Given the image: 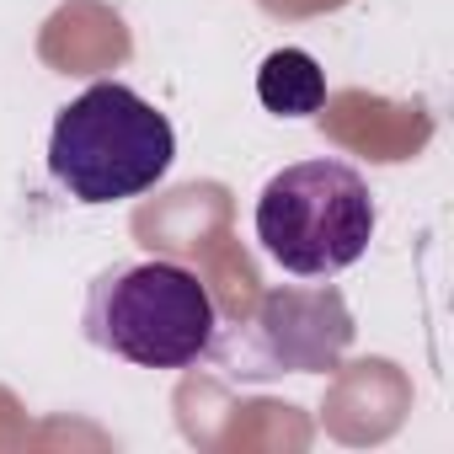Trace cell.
Listing matches in <instances>:
<instances>
[{
  "mask_svg": "<svg viewBox=\"0 0 454 454\" xmlns=\"http://www.w3.org/2000/svg\"><path fill=\"white\" fill-rule=\"evenodd\" d=\"M81 326L134 369H192L219 342V305L192 268L150 257L97 273Z\"/></svg>",
  "mask_w": 454,
  "mask_h": 454,
  "instance_id": "cell-1",
  "label": "cell"
},
{
  "mask_svg": "<svg viewBox=\"0 0 454 454\" xmlns=\"http://www.w3.org/2000/svg\"><path fill=\"white\" fill-rule=\"evenodd\" d=\"M348 342H353V316L337 289H273L247 337L252 358L247 374H278V369L321 374L348 353Z\"/></svg>",
  "mask_w": 454,
  "mask_h": 454,
  "instance_id": "cell-4",
  "label": "cell"
},
{
  "mask_svg": "<svg viewBox=\"0 0 454 454\" xmlns=\"http://www.w3.org/2000/svg\"><path fill=\"white\" fill-rule=\"evenodd\" d=\"M374 192L342 160H294L257 192V241L294 278H337L374 241Z\"/></svg>",
  "mask_w": 454,
  "mask_h": 454,
  "instance_id": "cell-3",
  "label": "cell"
},
{
  "mask_svg": "<svg viewBox=\"0 0 454 454\" xmlns=\"http://www.w3.org/2000/svg\"><path fill=\"white\" fill-rule=\"evenodd\" d=\"M257 102L278 118H316L326 107V70L305 49H273L257 70Z\"/></svg>",
  "mask_w": 454,
  "mask_h": 454,
  "instance_id": "cell-5",
  "label": "cell"
},
{
  "mask_svg": "<svg viewBox=\"0 0 454 454\" xmlns=\"http://www.w3.org/2000/svg\"><path fill=\"white\" fill-rule=\"evenodd\" d=\"M176 160V134L134 86L97 81L59 107L49 134V176L86 208L150 192Z\"/></svg>",
  "mask_w": 454,
  "mask_h": 454,
  "instance_id": "cell-2",
  "label": "cell"
}]
</instances>
